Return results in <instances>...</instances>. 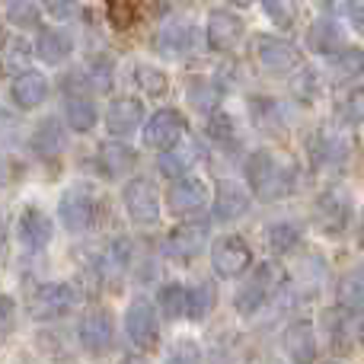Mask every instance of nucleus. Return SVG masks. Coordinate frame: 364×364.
I'll return each mask as SVG.
<instances>
[{"instance_id": "obj_50", "label": "nucleus", "mask_w": 364, "mask_h": 364, "mask_svg": "<svg viewBox=\"0 0 364 364\" xmlns=\"http://www.w3.org/2000/svg\"><path fill=\"white\" fill-rule=\"evenodd\" d=\"M361 275H364V265H361Z\"/></svg>"}, {"instance_id": "obj_12", "label": "nucleus", "mask_w": 364, "mask_h": 364, "mask_svg": "<svg viewBox=\"0 0 364 364\" xmlns=\"http://www.w3.org/2000/svg\"><path fill=\"white\" fill-rule=\"evenodd\" d=\"M243 32H246L243 19H240L237 13H230V10H214L211 16H208L205 36H208V45H211V48H218V51L237 48L240 38H243Z\"/></svg>"}, {"instance_id": "obj_4", "label": "nucleus", "mask_w": 364, "mask_h": 364, "mask_svg": "<svg viewBox=\"0 0 364 364\" xmlns=\"http://www.w3.org/2000/svg\"><path fill=\"white\" fill-rule=\"evenodd\" d=\"M125 333H128V339L138 348H144V352L157 346L160 323H157V310H154L151 301H144V297L132 301V307L125 310Z\"/></svg>"}, {"instance_id": "obj_25", "label": "nucleus", "mask_w": 364, "mask_h": 364, "mask_svg": "<svg viewBox=\"0 0 364 364\" xmlns=\"http://www.w3.org/2000/svg\"><path fill=\"white\" fill-rule=\"evenodd\" d=\"M10 93L19 109H36V106H42L45 96H48V80H45L42 74H36V70H26V74H19L16 80H13Z\"/></svg>"}, {"instance_id": "obj_43", "label": "nucleus", "mask_w": 364, "mask_h": 364, "mask_svg": "<svg viewBox=\"0 0 364 364\" xmlns=\"http://www.w3.org/2000/svg\"><path fill=\"white\" fill-rule=\"evenodd\" d=\"M13 314H16V307H13L10 297L0 294V336H6L13 329Z\"/></svg>"}, {"instance_id": "obj_27", "label": "nucleus", "mask_w": 364, "mask_h": 364, "mask_svg": "<svg viewBox=\"0 0 364 364\" xmlns=\"http://www.w3.org/2000/svg\"><path fill=\"white\" fill-rule=\"evenodd\" d=\"M32 151H36V157H42V160L61 157V151H64V134H61V125H58L55 119L42 122V125L32 132Z\"/></svg>"}, {"instance_id": "obj_16", "label": "nucleus", "mask_w": 364, "mask_h": 364, "mask_svg": "<svg viewBox=\"0 0 364 364\" xmlns=\"http://www.w3.org/2000/svg\"><path fill=\"white\" fill-rule=\"evenodd\" d=\"M141 119H144V106L138 100H132V96H119L106 109V125L115 138H128L141 125Z\"/></svg>"}, {"instance_id": "obj_51", "label": "nucleus", "mask_w": 364, "mask_h": 364, "mask_svg": "<svg viewBox=\"0 0 364 364\" xmlns=\"http://www.w3.org/2000/svg\"><path fill=\"white\" fill-rule=\"evenodd\" d=\"M329 364H339V361H329Z\"/></svg>"}, {"instance_id": "obj_11", "label": "nucleus", "mask_w": 364, "mask_h": 364, "mask_svg": "<svg viewBox=\"0 0 364 364\" xmlns=\"http://www.w3.org/2000/svg\"><path fill=\"white\" fill-rule=\"evenodd\" d=\"M208 243V224L205 220H186L182 227L166 237V252H170L173 259H182V262H188V259H195L201 250H205Z\"/></svg>"}, {"instance_id": "obj_44", "label": "nucleus", "mask_w": 364, "mask_h": 364, "mask_svg": "<svg viewBox=\"0 0 364 364\" xmlns=\"http://www.w3.org/2000/svg\"><path fill=\"white\" fill-rule=\"evenodd\" d=\"M352 26L358 36H364V4L361 6H352Z\"/></svg>"}, {"instance_id": "obj_3", "label": "nucleus", "mask_w": 364, "mask_h": 364, "mask_svg": "<svg viewBox=\"0 0 364 364\" xmlns=\"http://www.w3.org/2000/svg\"><path fill=\"white\" fill-rule=\"evenodd\" d=\"M77 301L80 294L70 284H42L29 297V314L32 320H58V316H68Z\"/></svg>"}, {"instance_id": "obj_38", "label": "nucleus", "mask_w": 364, "mask_h": 364, "mask_svg": "<svg viewBox=\"0 0 364 364\" xmlns=\"http://www.w3.org/2000/svg\"><path fill=\"white\" fill-rule=\"evenodd\" d=\"M218 100H220V90H214L208 80H195L192 87H188V102H192L195 109H201V112H214Z\"/></svg>"}, {"instance_id": "obj_17", "label": "nucleus", "mask_w": 364, "mask_h": 364, "mask_svg": "<svg viewBox=\"0 0 364 364\" xmlns=\"http://www.w3.org/2000/svg\"><path fill=\"white\" fill-rule=\"evenodd\" d=\"M246 208H250V192L233 179L220 182L218 195H214V218L218 220H237V218L246 214Z\"/></svg>"}, {"instance_id": "obj_23", "label": "nucleus", "mask_w": 364, "mask_h": 364, "mask_svg": "<svg viewBox=\"0 0 364 364\" xmlns=\"http://www.w3.org/2000/svg\"><path fill=\"white\" fill-rule=\"evenodd\" d=\"M198 160H205V147L195 144V141H188V144H179L170 147V151H164V157H160V173L164 176H186L188 170H192Z\"/></svg>"}, {"instance_id": "obj_9", "label": "nucleus", "mask_w": 364, "mask_h": 364, "mask_svg": "<svg viewBox=\"0 0 364 364\" xmlns=\"http://www.w3.org/2000/svg\"><path fill=\"white\" fill-rule=\"evenodd\" d=\"M58 214H61V224L70 233H83L96 218V201L83 188H68L58 201Z\"/></svg>"}, {"instance_id": "obj_14", "label": "nucleus", "mask_w": 364, "mask_h": 364, "mask_svg": "<svg viewBox=\"0 0 364 364\" xmlns=\"http://www.w3.org/2000/svg\"><path fill=\"white\" fill-rule=\"evenodd\" d=\"M112 336H115V326H112V316L106 310H93L80 320V346L87 348L90 355H102L109 346H112Z\"/></svg>"}, {"instance_id": "obj_10", "label": "nucleus", "mask_w": 364, "mask_h": 364, "mask_svg": "<svg viewBox=\"0 0 364 364\" xmlns=\"http://www.w3.org/2000/svg\"><path fill=\"white\" fill-rule=\"evenodd\" d=\"M348 218H352V201L342 188H329V192L320 195L316 201V224H320L323 233H342L348 227Z\"/></svg>"}, {"instance_id": "obj_8", "label": "nucleus", "mask_w": 364, "mask_h": 364, "mask_svg": "<svg viewBox=\"0 0 364 364\" xmlns=\"http://www.w3.org/2000/svg\"><path fill=\"white\" fill-rule=\"evenodd\" d=\"M186 134V122L176 109H160V112L151 115V122L144 125V144L157 147V151H170L176 147Z\"/></svg>"}, {"instance_id": "obj_35", "label": "nucleus", "mask_w": 364, "mask_h": 364, "mask_svg": "<svg viewBox=\"0 0 364 364\" xmlns=\"http://www.w3.org/2000/svg\"><path fill=\"white\" fill-rule=\"evenodd\" d=\"M339 115L346 125H364V87H355L342 96Z\"/></svg>"}, {"instance_id": "obj_29", "label": "nucleus", "mask_w": 364, "mask_h": 364, "mask_svg": "<svg viewBox=\"0 0 364 364\" xmlns=\"http://www.w3.org/2000/svg\"><path fill=\"white\" fill-rule=\"evenodd\" d=\"M64 119H68V125L74 128V132H90V128L96 125V109L90 100H83V96H70L68 102H64Z\"/></svg>"}, {"instance_id": "obj_15", "label": "nucleus", "mask_w": 364, "mask_h": 364, "mask_svg": "<svg viewBox=\"0 0 364 364\" xmlns=\"http://www.w3.org/2000/svg\"><path fill=\"white\" fill-rule=\"evenodd\" d=\"M284 352L291 364H314L316 361V333L307 320H294L284 329Z\"/></svg>"}, {"instance_id": "obj_40", "label": "nucleus", "mask_w": 364, "mask_h": 364, "mask_svg": "<svg viewBox=\"0 0 364 364\" xmlns=\"http://www.w3.org/2000/svg\"><path fill=\"white\" fill-rule=\"evenodd\" d=\"M166 364H201V348L192 339H179L166 355Z\"/></svg>"}, {"instance_id": "obj_48", "label": "nucleus", "mask_w": 364, "mask_h": 364, "mask_svg": "<svg viewBox=\"0 0 364 364\" xmlns=\"http://www.w3.org/2000/svg\"><path fill=\"white\" fill-rule=\"evenodd\" d=\"M358 339H361V346H364V320H361V326H358Z\"/></svg>"}, {"instance_id": "obj_37", "label": "nucleus", "mask_w": 364, "mask_h": 364, "mask_svg": "<svg viewBox=\"0 0 364 364\" xmlns=\"http://www.w3.org/2000/svg\"><path fill=\"white\" fill-rule=\"evenodd\" d=\"M262 6H265V16H269L275 26H282V29L294 26V19H297V0H262Z\"/></svg>"}, {"instance_id": "obj_24", "label": "nucleus", "mask_w": 364, "mask_h": 364, "mask_svg": "<svg viewBox=\"0 0 364 364\" xmlns=\"http://www.w3.org/2000/svg\"><path fill=\"white\" fill-rule=\"evenodd\" d=\"M307 151H310V160L314 166H329V164H342L346 160V141L333 132H314L307 141Z\"/></svg>"}, {"instance_id": "obj_22", "label": "nucleus", "mask_w": 364, "mask_h": 364, "mask_svg": "<svg viewBox=\"0 0 364 364\" xmlns=\"http://www.w3.org/2000/svg\"><path fill=\"white\" fill-rule=\"evenodd\" d=\"M96 164H100L102 176L119 179L134 170V151L128 144H122V141H106L100 147V154H96Z\"/></svg>"}, {"instance_id": "obj_28", "label": "nucleus", "mask_w": 364, "mask_h": 364, "mask_svg": "<svg viewBox=\"0 0 364 364\" xmlns=\"http://www.w3.org/2000/svg\"><path fill=\"white\" fill-rule=\"evenodd\" d=\"M329 74L339 83H352L355 77L364 74V51L361 48H342L329 61Z\"/></svg>"}, {"instance_id": "obj_45", "label": "nucleus", "mask_w": 364, "mask_h": 364, "mask_svg": "<svg viewBox=\"0 0 364 364\" xmlns=\"http://www.w3.org/2000/svg\"><path fill=\"white\" fill-rule=\"evenodd\" d=\"M348 6H352V0H329V10H348Z\"/></svg>"}, {"instance_id": "obj_32", "label": "nucleus", "mask_w": 364, "mask_h": 364, "mask_svg": "<svg viewBox=\"0 0 364 364\" xmlns=\"http://www.w3.org/2000/svg\"><path fill=\"white\" fill-rule=\"evenodd\" d=\"M301 243V230H297L294 224H272L269 227V250L278 252V256H284V252H291L294 246Z\"/></svg>"}, {"instance_id": "obj_1", "label": "nucleus", "mask_w": 364, "mask_h": 364, "mask_svg": "<svg viewBox=\"0 0 364 364\" xmlns=\"http://www.w3.org/2000/svg\"><path fill=\"white\" fill-rule=\"evenodd\" d=\"M246 182H250V192L262 201H278L294 188L291 170L278 164V157H272L269 151H256L246 160Z\"/></svg>"}, {"instance_id": "obj_39", "label": "nucleus", "mask_w": 364, "mask_h": 364, "mask_svg": "<svg viewBox=\"0 0 364 364\" xmlns=\"http://www.w3.org/2000/svg\"><path fill=\"white\" fill-rule=\"evenodd\" d=\"M109 19H112V26H119V29L134 26V19H138L134 0H109Z\"/></svg>"}, {"instance_id": "obj_26", "label": "nucleus", "mask_w": 364, "mask_h": 364, "mask_svg": "<svg viewBox=\"0 0 364 364\" xmlns=\"http://www.w3.org/2000/svg\"><path fill=\"white\" fill-rule=\"evenodd\" d=\"M70 38L64 36L61 29H38L36 36V55L42 58L45 64H61L64 58L70 55Z\"/></svg>"}, {"instance_id": "obj_5", "label": "nucleus", "mask_w": 364, "mask_h": 364, "mask_svg": "<svg viewBox=\"0 0 364 364\" xmlns=\"http://www.w3.org/2000/svg\"><path fill=\"white\" fill-rule=\"evenodd\" d=\"M256 58L269 74H278V77L294 74V70H301V64H304L301 51H297L294 45L284 42V38H272V36H259Z\"/></svg>"}, {"instance_id": "obj_41", "label": "nucleus", "mask_w": 364, "mask_h": 364, "mask_svg": "<svg viewBox=\"0 0 364 364\" xmlns=\"http://www.w3.org/2000/svg\"><path fill=\"white\" fill-rule=\"evenodd\" d=\"M211 115H214V119H211V125H208L211 138L220 141V144H230L233 147V141H237V134H233V119L227 112H211Z\"/></svg>"}, {"instance_id": "obj_6", "label": "nucleus", "mask_w": 364, "mask_h": 364, "mask_svg": "<svg viewBox=\"0 0 364 364\" xmlns=\"http://www.w3.org/2000/svg\"><path fill=\"white\" fill-rule=\"evenodd\" d=\"M211 265L220 278H237L252 265V252L243 237H220L211 250Z\"/></svg>"}, {"instance_id": "obj_34", "label": "nucleus", "mask_w": 364, "mask_h": 364, "mask_svg": "<svg viewBox=\"0 0 364 364\" xmlns=\"http://www.w3.org/2000/svg\"><path fill=\"white\" fill-rule=\"evenodd\" d=\"M211 307H214V288L208 282L195 284V288L188 291V316H192V320H205V316L211 314Z\"/></svg>"}, {"instance_id": "obj_19", "label": "nucleus", "mask_w": 364, "mask_h": 364, "mask_svg": "<svg viewBox=\"0 0 364 364\" xmlns=\"http://www.w3.org/2000/svg\"><path fill=\"white\" fill-rule=\"evenodd\" d=\"M51 218L42 211V208H26L23 218H19V240H23L29 250H45L51 243Z\"/></svg>"}, {"instance_id": "obj_46", "label": "nucleus", "mask_w": 364, "mask_h": 364, "mask_svg": "<svg viewBox=\"0 0 364 364\" xmlns=\"http://www.w3.org/2000/svg\"><path fill=\"white\" fill-rule=\"evenodd\" d=\"M358 243L364 246V211H361V218H358Z\"/></svg>"}, {"instance_id": "obj_20", "label": "nucleus", "mask_w": 364, "mask_h": 364, "mask_svg": "<svg viewBox=\"0 0 364 364\" xmlns=\"http://www.w3.org/2000/svg\"><path fill=\"white\" fill-rule=\"evenodd\" d=\"M323 326H326V336L336 348H348L355 339H358V326L361 320L355 314H348L346 307H336L323 314Z\"/></svg>"}, {"instance_id": "obj_18", "label": "nucleus", "mask_w": 364, "mask_h": 364, "mask_svg": "<svg viewBox=\"0 0 364 364\" xmlns=\"http://www.w3.org/2000/svg\"><path fill=\"white\" fill-rule=\"evenodd\" d=\"M195 48V29L182 19H173L157 32V51L164 58H182Z\"/></svg>"}, {"instance_id": "obj_49", "label": "nucleus", "mask_w": 364, "mask_h": 364, "mask_svg": "<svg viewBox=\"0 0 364 364\" xmlns=\"http://www.w3.org/2000/svg\"><path fill=\"white\" fill-rule=\"evenodd\" d=\"M4 179H6V176H4V164H0V186H4Z\"/></svg>"}, {"instance_id": "obj_2", "label": "nucleus", "mask_w": 364, "mask_h": 364, "mask_svg": "<svg viewBox=\"0 0 364 364\" xmlns=\"http://www.w3.org/2000/svg\"><path fill=\"white\" fill-rule=\"evenodd\" d=\"M282 269L278 265H272V262H265V265H259L256 272H252V278L243 284V288L237 291V301H233V307H237V314H243V316H252L259 307H262L265 301H269L272 294L278 291V284H282Z\"/></svg>"}, {"instance_id": "obj_36", "label": "nucleus", "mask_w": 364, "mask_h": 364, "mask_svg": "<svg viewBox=\"0 0 364 364\" xmlns=\"http://www.w3.org/2000/svg\"><path fill=\"white\" fill-rule=\"evenodd\" d=\"M134 80H138V87H144L147 96H164L166 87H170L164 70L147 68V64H138V68H134Z\"/></svg>"}, {"instance_id": "obj_47", "label": "nucleus", "mask_w": 364, "mask_h": 364, "mask_svg": "<svg viewBox=\"0 0 364 364\" xmlns=\"http://www.w3.org/2000/svg\"><path fill=\"white\" fill-rule=\"evenodd\" d=\"M227 4H233V6H250V4H256V0H227Z\"/></svg>"}, {"instance_id": "obj_21", "label": "nucleus", "mask_w": 364, "mask_h": 364, "mask_svg": "<svg viewBox=\"0 0 364 364\" xmlns=\"http://www.w3.org/2000/svg\"><path fill=\"white\" fill-rule=\"evenodd\" d=\"M307 48L316 55H336L346 48V36H342L339 23L329 16H320L314 26L307 29Z\"/></svg>"}, {"instance_id": "obj_33", "label": "nucleus", "mask_w": 364, "mask_h": 364, "mask_svg": "<svg viewBox=\"0 0 364 364\" xmlns=\"http://www.w3.org/2000/svg\"><path fill=\"white\" fill-rule=\"evenodd\" d=\"M339 307H346L348 314H364V284L355 275L339 282Z\"/></svg>"}, {"instance_id": "obj_30", "label": "nucleus", "mask_w": 364, "mask_h": 364, "mask_svg": "<svg viewBox=\"0 0 364 364\" xmlns=\"http://www.w3.org/2000/svg\"><path fill=\"white\" fill-rule=\"evenodd\" d=\"M160 310H164L166 320H179V316H188V291L182 284H166L160 291Z\"/></svg>"}, {"instance_id": "obj_7", "label": "nucleus", "mask_w": 364, "mask_h": 364, "mask_svg": "<svg viewBox=\"0 0 364 364\" xmlns=\"http://www.w3.org/2000/svg\"><path fill=\"white\" fill-rule=\"evenodd\" d=\"M122 201H125V211L134 224H157L160 220V198L157 188L147 179H132L122 192Z\"/></svg>"}, {"instance_id": "obj_13", "label": "nucleus", "mask_w": 364, "mask_h": 364, "mask_svg": "<svg viewBox=\"0 0 364 364\" xmlns=\"http://www.w3.org/2000/svg\"><path fill=\"white\" fill-rule=\"evenodd\" d=\"M205 205H208V186L201 179L186 176L170 188V211L176 214V218H192V214H198Z\"/></svg>"}, {"instance_id": "obj_31", "label": "nucleus", "mask_w": 364, "mask_h": 364, "mask_svg": "<svg viewBox=\"0 0 364 364\" xmlns=\"http://www.w3.org/2000/svg\"><path fill=\"white\" fill-rule=\"evenodd\" d=\"M6 19H10L16 29H36L38 19H42V10H38L36 0H10Z\"/></svg>"}, {"instance_id": "obj_42", "label": "nucleus", "mask_w": 364, "mask_h": 364, "mask_svg": "<svg viewBox=\"0 0 364 364\" xmlns=\"http://www.w3.org/2000/svg\"><path fill=\"white\" fill-rule=\"evenodd\" d=\"M45 10L55 19H70L77 10H80V0H45Z\"/></svg>"}]
</instances>
